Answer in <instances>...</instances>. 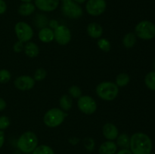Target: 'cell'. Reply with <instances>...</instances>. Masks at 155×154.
I'll return each instance as SVG.
<instances>
[{"instance_id": "1", "label": "cell", "mask_w": 155, "mask_h": 154, "mask_svg": "<svg viewBox=\"0 0 155 154\" xmlns=\"http://www.w3.org/2000/svg\"><path fill=\"white\" fill-rule=\"evenodd\" d=\"M152 148V140L145 133L136 132L130 137V149L133 154H151Z\"/></svg>"}, {"instance_id": "2", "label": "cell", "mask_w": 155, "mask_h": 154, "mask_svg": "<svg viewBox=\"0 0 155 154\" xmlns=\"http://www.w3.org/2000/svg\"><path fill=\"white\" fill-rule=\"evenodd\" d=\"M97 95L105 101H114L119 94V87L112 82H101L95 88Z\"/></svg>"}, {"instance_id": "3", "label": "cell", "mask_w": 155, "mask_h": 154, "mask_svg": "<svg viewBox=\"0 0 155 154\" xmlns=\"http://www.w3.org/2000/svg\"><path fill=\"white\" fill-rule=\"evenodd\" d=\"M38 137L34 132L27 131L23 133L18 139L17 146L24 153L32 152L38 146Z\"/></svg>"}, {"instance_id": "4", "label": "cell", "mask_w": 155, "mask_h": 154, "mask_svg": "<svg viewBox=\"0 0 155 154\" xmlns=\"http://www.w3.org/2000/svg\"><path fill=\"white\" fill-rule=\"evenodd\" d=\"M64 119V111L60 108H52L45 113L43 122L48 128H56L63 123Z\"/></svg>"}, {"instance_id": "5", "label": "cell", "mask_w": 155, "mask_h": 154, "mask_svg": "<svg viewBox=\"0 0 155 154\" xmlns=\"http://www.w3.org/2000/svg\"><path fill=\"white\" fill-rule=\"evenodd\" d=\"M135 34L144 40H149L155 37V25L151 21H142L135 27Z\"/></svg>"}, {"instance_id": "6", "label": "cell", "mask_w": 155, "mask_h": 154, "mask_svg": "<svg viewBox=\"0 0 155 154\" xmlns=\"http://www.w3.org/2000/svg\"><path fill=\"white\" fill-rule=\"evenodd\" d=\"M61 11L64 15L71 19H79L83 14V10L80 5L77 4L74 0L62 2Z\"/></svg>"}, {"instance_id": "7", "label": "cell", "mask_w": 155, "mask_h": 154, "mask_svg": "<svg viewBox=\"0 0 155 154\" xmlns=\"http://www.w3.org/2000/svg\"><path fill=\"white\" fill-rule=\"evenodd\" d=\"M15 33L18 41L23 42V43L24 42L27 43V42H30L34 34V32H33L31 26L24 21H19L15 24Z\"/></svg>"}, {"instance_id": "8", "label": "cell", "mask_w": 155, "mask_h": 154, "mask_svg": "<svg viewBox=\"0 0 155 154\" xmlns=\"http://www.w3.org/2000/svg\"><path fill=\"white\" fill-rule=\"evenodd\" d=\"M77 106L80 111L86 115H92L97 110V103L93 98L89 95H82L78 98Z\"/></svg>"}, {"instance_id": "9", "label": "cell", "mask_w": 155, "mask_h": 154, "mask_svg": "<svg viewBox=\"0 0 155 154\" xmlns=\"http://www.w3.org/2000/svg\"><path fill=\"white\" fill-rule=\"evenodd\" d=\"M106 8L105 0H88L86 4V12L91 16H100L105 11Z\"/></svg>"}, {"instance_id": "10", "label": "cell", "mask_w": 155, "mask_h": 154, "mask_svg": "<svg viewBox=\"0 0 155 154\" xmlns=\"http://www.w3.org/2000/svg\"><path fill=\"white\" fill-rule=\"evenodd\" d=\"M54 40L61 45H68L72 38L71 31L68 27L64 25H59L54 30Z\"/></svg>"}, {"instance_id": "11", "label": "cell", "mask_w": 155, "mask_h": 154, "mask_svg": "<svg viewBox=\"0 0 155 154\" xmlns=\"http://www.w3.org/2000/svg\"><path fill=\"white\" fill-rule=\"evenodd\" d=\"M14 85L20 91H30L35 86V79L30 75H22L15 79Z\"/></svg>"}, {"instance_id": "12", "label": "cell", "mask_w": 155, "mask_h": 154, "mask_svg": "<svg viewBox=\"0 0 155 154\" xmlns=\"http://www.w3.org/2000/svg\"><path fill=\"white\" fill-rule=\"evenodd\" d=\"M34 5L39 10L44 12H51L56 10L60 0H34Z\"/></svg>"}, {"instance_id": "13", "label": "cell", "mask_w": 155, "mask_h": 154, "mask_svg": "<svg viewBox=\"0 0 155 154\" xmlns=\"http://www.w3.org/2000/svg\"><path fill=\"white\" fill-rule=\"evenodd\" d=\"M102 133L104 137L107 140H114L119 135V130L114 124L107 122L104 125L102 128Z\"/></svg>"}, {"instance_id": "14", "label": "cell", "mask_w": 155, "mask_h": 154, "mask_svg": "<svg viewBox=\"0 0 155 154\" xmlns=\"http://www.w3.org/2000/svg\"><path fill=\"white\" fill-rule=\"evenodd\" d=\"M86 31L92 39H99L103 34V27L98 23L92 22L88 24Z\"/></svg>"}, {"instance_id": "15", "label": "cell", "mask_w": 155, "mask_h": 154, "mask_svg": "<svg viewBox=\"0 0 155 154\" xmlns=\"http://www.w3.org/2000/svg\"><path fill=\"white\" fill-rule=\"evenodd\" d=\"M117 145L113 140H107L101 143L98 149L99 154H115L117 152Z\"/></svg>"}, {"instance_id": "16", "label": "cell", "mask_w": 155, "mask_h": 154, "mask_svg": "<svg viewBox=\"0 0 155 154\" xmlns=\"http://www.w3.org/2000/svg\"><path fill=\"white\" fill-rule=\"evenodd\" d=\"M38 37L41 42L44 43H49L54 40V30L47 27L40 29L38 33Z\"/></svg>"}, {"instance_id": "17", "label": "cell", "mask_w": 155, "mask_h": 154, "mask_svg": "<svg viewBox=\"0 0 155 154\" xmlns=\"http://www.w3.org/2000/svg\"><path fill=\"white\" fill-rule=\"evenodd\" d=\"M36 10V6L32 2H23L18 7V12L21 16H30L32 14H33Z\"/></svg>"}, {"instance_id": "18", "label": "cell", "mask_w": 155, "mask_h": 154, "mask_svg": "<svg viewBox=\"0 0 155 154\" xmlns=\"http://www.w3.org/2000/svg\"><path fill=\"white\" fill-rule=\"evenodd\" d=\"M24 51L26 55L30 58H34L37 57L39 53V48L35 42H28L24 45Z\"/></svg>"}, {"instance_id": "19", "label": "cell", "mask_w": 155, "mask_h": 154, "mask_svg": "<svg viewBox=\"0 0 155 154\" xmlns=\"http://www.w3.org/2000/svg\"><path fill=\"white\" fill-rule=\"evenodd\" d=\"M59 105L63 111H69L73 106V99L69 95H63L59 99Z\"/></svg>"}, {"instance_id": "20", "label": "cell", "mask_w": 155, "mask_h": 154, "mask_svg": "<svg viewBox=\"0 0 155 154\" xmlns=\"http://www.w3.org/2000/svg\"><path fill=\"white\" fill-rule=\"evenodd\" d=\"M136 43V36L134 33H127L123 38V45L126 48H132Z\"/></svg>"}, {"instance_id": "21", "label": "cell", "mask_w": 155, "mask_h": 154, "mask_svg": "<svg viewBox=\"0 0 155 154\" xmlns=\"http://www.w3.org/2000/svg\"><path fill=\"white\" fill-rule=\"evenodd\" d=\"M117 140V145L121 149H130V137L127 134L123 133L118 135Z\"/></svg>"}, {"instance_id": "22", "label": "cell", "mask_w": 155, "mask_h": 154, "mask_svg": "<svg viewBox=\"0 0 155 154\" xmlns=\"http://www.w3.org/2000/svg\"><path fill=\"white\" fill-rule=\"evenodd\" d=\"M130 82V77L126 72L118 74L116 78V85L118 87H124L127 85Z\"/></svg>"}, {"instance_id": "23", "label": "cell", "mask_w": 155, "mask_h": 154, "mask_svg": "<svg viewBox=\"0 0 155 154\" xmlns=\"http://www.w3.org/2000/svg\"><path fill=\"white\" fill-rule=\"evenodd\" d=\"M145 85L151 91H155V71H151L145 77Z\"/></svg>"}, {"instance_id": "24", "label": "cell", "mask_w": 155, "mask_h": 154, "mask_svg": "<svg viewBox=\"0 0 155 154\" xmlns=\"http://www.w3.org/2000/svg\"><path fill=\"white\" fill-rule=\"evenodd\" d=\"M32 154H54V150L48 145H38L36 149L32 152Z\"/></svg>"}, {"instance_id": "25", "label": "cell", "mask_w": 155, "mask_h": 154, "mask_svg": "<svg viewBox=\"0 0 155 154\" xmlns=\"http://www.w3.org/2000/svg\"><path fill=\"white\" fill-rule=\"evenodd\" d=\"M97 45H98V48L104 52L110 51V48H111V44H110V41L105 38H100L98 40Z\"/></svg>"}, {"instance_id": "26", "label": "cell", "mask_w": 155, "mask_h": 154, "mask_svg": "<svg viewBox=\"0 0 155 154\" xmlns=\"http://www.w3.org/2000/svg\"><path fill=\"white\" fill-rule=\"evenodd\" d=\"M35 24H36V27H39V28H44V27H46V26L48 25V20L45 15L39 14L36 15V18L35 19Z\"/></svg>"}, {"instance_id": "27", "label": "cell", "mask_w": 155, "mask_h": 154, "mask_svg": "<svg viewBox=\"0 0 155 154\" xmlns=\"http://www.w3.org/2000/svg\"><path fill=\"white\" fill-rule=\"evenodd\" d=\"M68 95L72 98H76L78 99L83 95L82 90L79 86L77 85H72L68 89Z\"/></svg>"}, {"instance_id": "28", "label": "cell", "mask_w": 155, "mask_h": 154, "mask_svg": "<svg viewBox=\"0 0 155 154\" xmlns=\"http://www.w3.org/2000/svg\"><path fill=\"white\" fill-rule=\"evenodd\" d=\"M12 79V74L10 71L6 69H0V83L5 84L8 83Z\"/></svg>"}, {"instance_id": "29", "label": "cell", "mask_w": 155, "mask_h": 154, "mask_svg": "<svg viewBox=\"0 0 155 154\" xmlns=\"http://www.w3.org/2000/svg\"><path fill=\"white\" fill-rule=\"evenodd\" d=\"M47 71L44 68H39L35 71L33 79L35 81H42L46 77Z\"/></svg>"}, {"instance_id": "30", "label": "cell", "mask_w": 155, "mask_h": 154, "mask_svg": "<svg viewBox=\"0 0 155 154\" xmlns=\"http://www.w3.org/2000/svg\"><path fill=\"white\" fill-rule=\"evenodd\" d=\"M11 125L10 118L7 116H0V130L4 131L7 129Z\"/></svg>"}, {"instance_id": "31", "label": "cell", "mask_w": 155, "mask_h": 154, "mask_svg": "<svg viewBox=\"0 0 155 154\" xmlns=\"http://www.w3.org/2000/svg\"><path fill=\"white\" fill-rule=\"evenodd\" d=\"M83 144H84L85 148L87 149L88 151L91 152L94 149L95 146V142L92 137H86L83 140Z\"/></svg>"}, {"instance_id": "32", "label": "cell", "mask_w": 155, "mask_h": 154, "mask_svg": "<svg viewBox=\"0 0 155 154\" xmlns=\"http://www.w3.org/2000/svg\"><path fill=\"white\" fill-rule=\"evenodd\" d=\"M24 43L21 42H20V41H18V42H15V45H14V46H13L14 51L16 53H21V51L24 50Z\"/></svg>"}, {"instance_id": "33", "label": "cell", "mask_w": 155, "mask_h": 154, "mask_svg": "<svg viewBox=\"0 0 155 154\" xmlns=\"http://www.w3.org/2000/svg\"><path fill=\"white\" fill-rule=\"evenodd\" d=\"M7 11V4L4 0H0V14H3Z\"/></svg>"}, {"instance_id": "34", "label": "cell", "mask_w": 155, "mask_h": 154, "mask_svg": "<svg viewBox=\"0 0 155 154\" xmlns=\"http://www.w3.org/2000/svg\"><path fill=\"white\" fill-rule=\"evenodd\" d=\"M48 26H49V28H51V30H55L59 26V23L57 20H51V21H48Z\"/></svg>"}, {"instance_id": "35", "label": "cell", "mask_w": 155, "mask_h": 154, "mask_svg": "<svg viewBox=\"0 0 155 154\" xmlns=\"http://www.w3.org/2000/svg\"><path fill=\"white\" fill-rule=\"evenodd\" d=\"M5 143V133L4 131L0 130V149L3 146Z\"/></svg>"}, {"instance_id": "36", "label": "cell", "mask_w": 155, "mask_h": 154, "mask_svg": "<svg viewBox=\"0 0 155 154\" xmlns=\"http://www.w3.org/2000/svg\"><path fill=\"white\" fill-rule=\"evenodd\" d=\"M6 106H7V104L3 98H0V112L3 111L6 108Z\"/></svg>"}, {"instance_id": "37", "label": "cell", "mask_w": 155, "mask_h": 154, "mask_svg": "<svg viewBox=\"0 0 155 154\" xmlns=\"http://www.w3.org/2000/svg\"><path fill=\"white\" fill-rule=\"evenodd\" d=\"M115 154H133V152L129 149H121L120 150L117 151Z\"/></svg>"}, {"instance_id": "38", "label": "cell", "mask_w": 155, "mask_h": 154, "mask_svg": "<svg viewBox=\"0 0 155 154\" xmlns=\"http://www.w3.org/2000/svg\"><path fill=\"white\" fill-rule=\"evenodd\" d=\"M75 2H77V4L80 5V4H83L84 2H86V0H74Z\"/></svg>"}, {"instance_id": "39", "label": "cell", "mask_w": 155, "mask_h": 154, "mask_svg": "<svg viewBox=\"0 0 155 154\" xmlns=\"http://www.w3.org/2000/svg\"><path fill=\"white\" fill-rule=\"evenodd\" d=\"M21 2H31L33 0H21Z\"/></svg>"}, {"instance_id": "40", "label": "cell", "mask_w": 155, "mask_h": 154, "mask_svg": "<svg viewBox=\"0 0 155 154\" xmlns=\"http://www.w3.org/2000/svg\"><path fill=\"white\" fill-rule=\"evenodd\" d=\"M153 67H154V71H155V61L154 62V64H153Z\"/></svg>"}, {"instance_id": "41", "label": "cell", "mask_w": 155, "mask_h": 154, "mask_svg": "<svg viewBox=\"0 0 155 154\" xmlns=\"http://www.w3.org/2000/svg\"><path fill=\"white\" fill-rule=\"evenodd\" d=\"M61 1H62V2H64V1H65V0H61Z\"/></svg>"}]
</instances>
